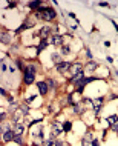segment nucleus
Returning <instances> with one entry per match:
<instances>
[{
  "instance_id": "obj_26",
  "label": "nucleus",
  "mask_w": 118,
  "mask_h": 146,
  "mask_svg": "<svg viewBox=\"0 0 118 146\" xmlns=\"http://www.w3.org/2000/svg\"><path fill=\"white\" fill-rule=\"evenodd\" d=\"M14 142H17V143H22V135H16V137H14Z\"/></svg>"
},
{
  "instance_id": "obj_11",
  "label": "nucleus",
  "mask_w": 118,
  "mask_h": 146,
  "mask_svg": "<svg viewBox=\"0 0 118 146\" xmlns=\"http://www.w3.org/2000/svg\"><path fill=\"white\" fill-rule=\"evenodd\" d=\"M83 75H84L83 71H81V72H78V74H75V75H72V80H71V82H72V83H78L83 79Z\"/></svg>"
},
{
  "instance_id": "obj_9",
  "label": "nucleus",
  "mask_w": 118,
  "mask_h": 146,
  "mask_svg": "<svg viewBox=\"0 0 118 146\" xmlns=\"http://www.w3.org/2000/svg\"><path fill=\"white\" fill-rule=\"evenodd\" d=\"M25 83L26 85H32L34 83V74H31V72H25Z\"/></svg>"
},
{
  "instance_id": "obj_28",
  "label": "nucleus",
  "mask_w": 118,
  "mask_h": 146,
  "mask_svg": "<svg viewBox=\"0 0 118 146\" xmlns=\"http://www.w3.org/2000/svg\"><path fill=\"white\" fill-rule=\"evenodd\" d=\"M74 112H75V114H78V112H80V106H78V105H75V106H74Z\"/></svg>"
},
{
  "instance_id": "obj_8",
  "label": "nucleus",
  "mask_w": 118,
  "mask_h": 146,
  "mask_svg": "<svg viewBox=\"0 0 118 146\" xmlns=\"http://www.w3.org/2000/svg\"><path fill=\"white\" fill-rule=\"evenodd\" d=\"M37 86H38V91H40V94H42V95H45L46 92H48V85H46L45 82L37 83Z\"/></svg>"
},
{
  "instance_id": "obj_23",
  "label": "nucleus",
  "mask_w": 118,
  "mask_h": 146,
  "mask_svg": "<svg viewBox=\"0 0 118 146\" xmlns=\"http://www.w3.org/2000/svg\"><path fill=\"white\" fill-rule=\"evenodd\" d=\"M61 52H63V54H69V52H71V49H69V46H63V49H61Z\"/></svg>"
},
{
  "instance_id": "obj_18",
  "label": "nucleus",
  "mask_w": 118,
  "mask_h": 146,
  "mask_svg": "<svg viewBox=\"0 0 118 146\" xmlns=\"http://www.w3.org/2000/svg\"><path fill=\"white\" fill-rule=\"evenodd\" d=\"M0 71H6V63H5V60H3V59L0 60Z\"/></svg>"
},
{
  "instance_id": "obj_15",
  "label": "nucleus",
  "mask_w": 118,
  "mask_h": 146,
  "mask_svg": "<svg viewBox=\"0 0 118 146\" xmlns=\"http://www.w3.org/2000/svg\"><path fill=\"white\" fill-rule=\"evenodd\" d=\"M46 46H48V40H42V43H40V46L37 48V54H38L40 51H43V49H45Z\"/></svg>"
},
{
  "instance_id": "obj_10",
  "label": "nucleus",
  "mask_w": 118,
  "mask_h": 146,
  "mask_svg": "<svg viewBox=\"0 0 118 146\" xmlns=\"http://www.w3.org/2000/svg\"><path fill=\"white\" fill-rule=\"evenodd\" d=\"M51 34V29L48 26H45V28H42V31H40V37L43 38V40H46V37Z\"/></svg>"
},
{
  "instance_id": "obj_34",
  "label": "nucleus",
  "mask_w": 118,
  "mask_h": 146,
  "mask_svg": "<svg viewBox=\"0 0 118 146\" xmlns=\"http://www.w3.org/2000/svg\"><path fill=\"white\" fill-rule=\"evenodd\" d=\"M34 99H35V95H31V97H28V101H32Z\"/></svg>"
},
{
  "instance_id": "obj_4",
  "label": "nucleus",
  "mask_w": 118,
  "mask_h": 146,
  "mask_svg": "<svg viewBox=\"0 0 118 146\" xmlns=\"http://www.w3.org/2000/svg\"><path fill=\"white\" fill-rule=\"evenodd\" d=\"M12 131H14V134H16V135H23V132H25V125H22V123H16V125H14V129H12Z\"/></svg>"
},
{
  "instance_id": "obj_29",
  "label": "nucleus",
  "mask_w": 118,
  "mask_h": 146,
  "mask_svg": "<svg viewBox=\"0 0 118 146\" xmlns=\"http://www.w3.org/2000/svg\"><path fill=\"white\" fill-rule=\"evenodd\" d=\"M100 111H101L100 106H95V108H94V112H95V114H100Z\"/></svg>"
},
{
  "instance_id": "obj_16",
  "label": "nucleus",
  "mask_w": 118,
  "mask_h": 146,
  "mask_svg": "<svg viewBox=\"0 0 118 146\" xmlns=\"http://www.w3.org/2000/svg\"><path fill=\"white\" fill-rule=\"evenodd\" d=\"M18 109L22 111V114H23V117H25V115H28V112H29V108H28L26 105H23V106H20Z\"/></svg>"
},
{
  "instance_id": "obj_14",
  "label": "nucleus",
  "mask_w": 118,
  "mask_h": 146,
  "mask_svg": "<svg viewBox=\"0 0 118 146\" xmlns=\"http://www.w3.org/2000/svg\"><path fill=\"white\" fill-rule=\"evenodd\" d=\"M106 121H107L110 126H112V125H115V123L118 121V117H117V115H110V117H107V119H106Z\"/></svg>"
},
{
  "instance_id": "obj_33",
  "label": "nucleus",
  "mask_w": 118,
  "mask_h": 146,
  "mask_svg": "<svg viewBox=\"0 0 118 146\" xmlns=\"http://www.w3.org/2000/svg\"><path fill=\"white\" fill-rule=\"evenodd\" d=\"M17 66H18V68H20V69L23 68V65H22V62H20V60H17Z\"/></svg>"
},
{
  "instance_id": "obj_36",
  "label": "nucleus",
  "mask_w": 118,
  "mask_h": 146,
  "mask_svg": "<svg viewBox=\"0 0 118 146\" xmlns=\"http://www.w3.org/2000/svg\"><path fill=\"white\" fill-rule=\"evenodd\" d=\"M0 132H2V129H0Z\"/></svg>"
},
{
  "instance_id": "obj_13",
  "label": "nucleus",
  "mask_w": 118,
  "mask_h": 146,
  "mask_svg": "<svg viewBox=\"0 0 118 146\" xmlns=\"http://www.w3.org/2000/svg\"><path fill=\"white\" fill-rule=\"evenodd\" d=\"M61 42H63V38H61V36H52V43L54 45H61Z\"/></svg>"
},
{
  "instance_id": "obj_17",
  "label": "nucleus",
  "mask_w": 118,
  "mask_h": 146,
  "mask_svg": "<svg viewBox=\"0 0 118 146\" xmlns=\"http://www.w3.org/2000/svg\"><path fill=\"white\" fill-rule=\"evenodd\" d=\"M26 71L28 72H31V74H35V66H34V65H29V66L26 68Z\"/></svg>"
},
{
  "instance_id": "obj_2",
  "label": "nucleus",
  "mask_w": 118,
  "mask_h": 146,
  "mask_svg": "<svg viewBox=\"0 0 118 146\" xmlns=\"http://www.w3.org/2000/svg\"><path fill=\"white\" fill-rule=\"evenodd\" d=\"M61 131H63V128L60 126V123H58V121H54V123H52V134H51V138L60 135V134H61Z\"/></svg>"
},
{
  "instance_id": "obj_31",
  "label": "nucleus",
  "mask_w": 118,
  "mask_h": 146,
  "mask_svg": "<svg viewBox=\"0 0 118 146\" xmlns=\"http://www.w3.org/2000/svg\"><path fill=\"white\" fill-rule=\"evenodd\" d=\"M91 146H100L98 140H92V145H91Z\"/></svg>"
},
{
  "instance_id": "obj_32",
  "label": "nucleus",
  "mask_w": 118,
  "mask_h": 146,
  "mask_svg": "<svg viewBox=\"0 0 118 146\" xmlns=\"http://www.w3.org/2000/svg\"><path fill=\"white\" fill-rule=\"evenodd\" d=\"M5 117H6V114H0V121H3V120H5Z\"/></svg>"
},
{
  "instance_id": "obj_7",
  "label": "nucleus",
  "mask_w": 118,
  "mask_h": 146,
  "mask_svg": "<svg viewBox=\"0 0 118 146\" xmlns=\"http://www.w3.org/2000/svg\"><path fill=\"white\" fill-rule=\"evenodd\" d=\"M11 38H12V36L9 34V32H0V42L2 43H11Z\"/></svg>"
},
{
  "instance_id": "obj_6",
  "label": "nucleus",
  "mask_w": 118,
  "mask_h": 146,
  "mask_svg": "<svg viewBox=\"0 0 118 146\" xmlns=\"http://www.w3.org/2000/svg\"><path fill=\"white\" fill-rule=\"evenodd\" d=\"M81 69H83L81 63H72V65H71V68H69V71L72 72V75H75V74H78V72H81Z\"/></svg>"
},
{
  "instance_id": "obj_24",
  "label": "nucleus",
  "mask_w": 118,
  "mask_h": 146,
  "mask_svg": "<svg viewBox=\"0 0 118 146\" xmlns=\"http://www.w3.org/2000/svg\"><path fill=\"white\" fill-rule=\"evenodd\" d=\"M46 85H49L51 88H54V86H55V82H54V80H51V79H49V80H48V83H46Z\"/></svg>"
},
{
  "instance_id": "obj_20",
  "label": "nucleus",
  "mask_w": 118,
  "mask_h": 146,
  "mask_svg": "<svg viewBox=\"0 0 118 146\" xmlns=\"http://www.w3.org/2000/svg\"><path fill=\"white\" fill-rule=\"evenodd\" d=\"M29 6H31V8L34 9V8H38V6H40V2H31V3H29Z\"/></svg>"
},
{
  "instance_id": "obj_12",
  "label": "nucleus",
  "mask_w": 118,
  "mask_h": 146,
  "mask_svg": "<svg viewBox=\"0 0 118 146\" xmlns=\"http://www.w3.org/2000/svg\"><path fill=\"white\" fill-rule=\"evenodd\" d=\"M92 142H91V132L86 134V138H83V146H91Z\"/></svg>"
},
{
  "instance_id": "obj_27",
  "label": "nucleus",
  "mask_w": 118,
  "mask_h": 146,
  "mask_svg": "<svg viewBox=\"0 0 118 146\" xmlns=\"http://www.w3.org/2000/svg\"><path fill=\"white\" fill-rule=\"evenodd\" d=\"M110 128H112V131H115V132H118V121L115 123V125H112Z\"/></svg>"
},
{
  "instance_id": "obj_5",
  "label": "nucleus",
  "mask_w": 118,
  "mask_h": 146,
  "mask_svg": "<svg viewBox=\"0 0 118 146\" xmlns=\"http://www.w3.org/2000/svg\"><path fill=\"white\" fill-rule=\"evenodd\" d=\"M14 137H16L14 131H12V129H8V131L3 134V142H6V143H8V142H12V140H14Z\"/></svg>"
},
{
  "instance_id": "obj_1",
  "label": "nucleus",
  "mask_w": 118,
  "mask_h": 146,
  "mask_svg": "<svg viewBox=\"0 0 118 146\" xmlns=\"http://www.w3.org/2000/svg\"><path fill=\"white\" fill-rule=\"evenodd\" d=\"M38 12H37V16L42 18H45V20H54L55 18V11L54 9H49V8H40L37 9Z\"/></svg>"
},
{
  "instance_id": "obj_25",
  "label": "nucleus",
  "mask_w": 118,
  "mask_h": 146,
  "mask_svg": "<svg viewBox=\"0 0 118 146\" xmlns=\"http://www.w3.org/2000/svg\"><path fill=\"white\" fill-rule=\"evenodd\" d=\"M94 103H95V106H100L101 103H103V99H97V100L94 101Z\"/></svg>"
},
{
  "instance_id": "obj_3",
  "label": "nucleus",
  "mask_w": 118,
  "mask_h": 146,
  "mask_svg": "<svg viewBox=\"0 0 118 146\" xmlns=\"http://www.w3.org/2000/svg\"><path fill=\"white\" fill-rule=\"evenodd\" d=\"M71 65H72V63H68V62H60V63L57 65V71H58V72H66V71H69Z\"/></svg>"
},
{
  "instance_id": "obj_21",
  "label": "nucleus",
  "mask_w": 118,
  "mask_h": 146,
  "mask_svg": "<svg viewBox=\"0 0 118 146\" xmlns=\"http://www.w3.org/2000/svg\"><path fill=\"white\" fill-rule=\"evenodd\" d=\"M69 129H71V121H66V123L63 125V131H66V132H68Z\"/></svg>"
},
{
  "instance_id": "obj_19",
  "label": "nucleus",
  "mask_w": 118,
  "mask_h": 146,
  "mask_svg": "<svg viewBox=\"0 0 118 146\" xmlns=\"http://www.w3.org/2000/svg\"><path fill=\"white\" fill-rule=\"evenodd\" d=\"M95 68H97V63H95V62H91V63L88 65V69H89V71H94Z\"/></svg>"
},
{
  "instance_id": "obj_30",
  "label": "nucleus",
  "mask_w": 118,
  "mask_h": 146,
  "mask_svg": "<svg viewBox=\"0 0 118 146\" xmlns=\"http://www.w3.org/2000/svg\"><path fill=\"white\" fill-rule=\"evenodd\" d=\"M43 145H45V146H52V140H46Z\"/></svg>"
},
{
  "instance_id": "obj_22",
  "label": "nucleus",
  "mask_w": 118,
  "mask_h": 146,
  "mask_svg": "<svg viewBox=\"0 0 118 146\" xmlns=\"http://www.w3.org/2000/svg\"><path fill=\"white\" fill-rule=\"evenodd\" d=\"M52 60L58 65V63H60V55H58V54H52Z\"/></svg>"
},
{
  "instance_id": "obj_35",
  "label": "nucleus",
  "mask_w": 118,
  "mask_h": 146,
  "mask_svg": "<svg viewBox=\"0 0 118 146\" xmlns=\"http://www.w3.org/2000/svg\"><path fill=\"white\" fill-rule=\"evenodd\" d=\"M55 146H63V142H57V143H55Z\"/></svg>"
}]
</instances>
